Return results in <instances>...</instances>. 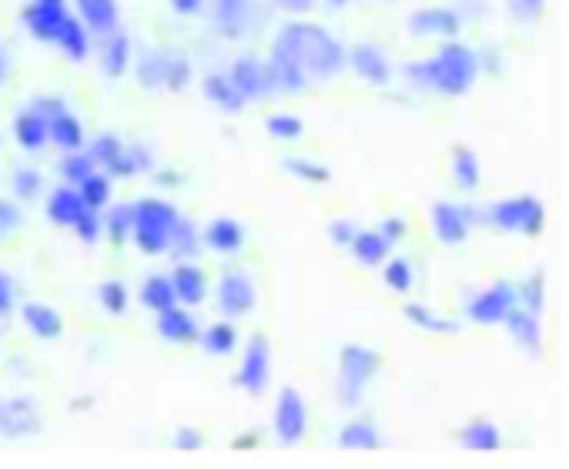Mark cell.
<instances>
[{
	"label": "cell",
	"instance_id": "cell-61",
	"mask_svg": "<svg viewBox=\"0 0 569 469\" xmlns=\"http://www.w3.org/2000/svg\"><path fill=\"white\" fill-rule=\"evenodd\" d=\"M332 4H335V7H339V4H345V0H332Z\"/></svg>",
	"mask_w": 569,
	"mask_h": 469
},
{
	"label": "cell",
	"instance_id": "cell-44",
	"mask_svg": "<svg viewBox=\"0 0 569 469\" xmlns=\"http://www.w3.org/2000/svg\"><path fill=\"white\" fill-rule=\"evenodd\" d=\"M285 168L305 181H329V171L312 165V161H305V158H285Z\"/></svg>",
	"mask_w": 569,
	"mask_h": 469
},
{
	"label": "cell",
	"instance_id": "cell-37",
	"mask_svg": "<svg viewBox=\"0 0 569 469\" xmlns=\"http://www.w3.org/2000/svg\"><path fill=\"white\" fill-rule=\"evenodd\" d=\"M201 342H205V349L215 352V356H228V352L235 349V329L225 325V322H218V325H211L205 335H201Z\"/></svg>",
	"mask_w": 569,
	"mask_h": 469
},
{
	"label": "cell",
	"instance_id": "cell-2",
	"mask_svg": "<svg viewBox=\"0 0 569 469\" xmlns=\"http://www.w3.org/2000/svg\"><path fill=\"white\" fill-rule=\"evenodd\" d=\"M476 71H479V61L466 44H446L436 57H432V61H422V64L409 67V74L419 84L449 94V98L466 94L472 88V81H476Z\"/></svg>",
	"mask_w": 569,
	"mask_h": 469
},
{
	"label": "cell",
	"instance_id": "cell-43",
	"mask_svg": "<svg viewBox=\"0 0 569 469\" xmlns=\"http://www.w3.org/2000/svg\"><path fill=\"white\" fill-rule=\"evenodd\" d=\"M64 178L71 181V185H81V181H88L94 175V158L91 155H71L61 165Z\"/></svg>",
	"mask_w": 569,
	"mask_h": 469
},
{
	"label": "cell",
	"instance_id": "cell-7",
	"mask_svg": "<svg viewBox=\"0 0 569 469\" xmlns=\"http://www.w3.org/2000/svg\"><path fill=\"white\" fill-rule=\"evenodd\" d=\"M228 78L235 81V88L241 94H245V101L265 98L268 91H275L272 67L262 64V61H255V57H241V61H235V67H231Z\"/></svg>",
	"mask_w": 569,
	"mask_h": 469
},
{
	"label": "cell",
	"instance_id": "cell-4",
	"mask_svg": "<svg viewBox=\"0 0 569 469\" xmlns=\"http://www.w3.org/2000/svg\"><path fill=\"white\" fill-rule=\"evenodd\" d=\"M382 366V359L365 346H345L339 356V396L345 406H355L362 396V389L369 386L375 369Z\"/></svg>",
	"mask_w": 569,
	"mask_h": 469
},
{
	"label": "cell",
	"instance_id": "cell-38",
	"mask_svg": "<svg viewBox=\"0 0 569 469\" xmlns=\"http://www.w3.org/2000/svg\"><path fill=\"white\" fill-rule=\"evenodd\" d=\"M405 319L416 322L419 329H426V332H456V325L439 319V315H432L426 305H405Z\"/></svg>",
	"mask_w": 569,
	"mask_h": 469
},
{
	"label": "cell",
	"instance_id": "cell-30",
	"mask_svg": "<svg viewBox=\"0 0 569 469\" xmlns=\"http://www.w3.org/2000/svg\"><path fill=\"white\" fill-rule=\"evenodd\" d=\"M459 439H462V446L472 449V453H496L499 443H503V439H499V429L493 423H472L462 429Z\"/></svg>",
	"mask_w": 569,
	"mask_h": 469
},
{
	"label": "cell",
	"instance_id": "cell-22",
	"mask_svg": "<svg viewBox=\"0 0 569 469\" xmlns=\"http://www.w3.org/2000/svg\"><path fill=\"white\" fill-rule=\"evenodd\" d=\"M158 332L165 335L168 342H191L198 335V325H195V319H191L185 309L171 305V309L158 312Z\"/></svg>",
	"mask_w": 569,
	"mask_h": 469
},
{
	"label": "cell",
	"instance_id": "cell-35",
	"mask_svg": "<svg viewBox=\"0 0 569 469\" xmlns=\"http://www.w3.org/2000/svg\"><path fill=\"white\" fill-rule=\"evenodd\" d=\"M339 443L345 449H375V446H379V433H375L372 426H365V423H349L339 433Z\"/></svg>",
	"mask_w": 569,
	"mask_h": 469
},
{
	"label": "cell",
	"instance_id": "cell-20",
	"mask_svg": "<svg viewBox=\"0 0 569 469\" xmlns=\"http://www.w3.org/2000/svg\"><path fill=\"white\" fill-rule=\"evenodd\" d=\"M506 325L513 332V339L519 342L523 349L529 352H539V322H536V312L526 309V305H513L506 315Z\"/></svg>",
	"mask_w": 569,
	"mask_h": 469
},
{
	"label": "cell",
	"instance_id": "cell-19",
	"mask_svg": "<svg viewBox=\"0 0 569 469\" xmlns=\"http://www.w3.org/2000/svg\"><path fill=\"white\" fill-rule=\"evenodd\" d=\"M24 322H27V329H31L37 339H44V342H51V339H57V335L64 332L61 315H57L51 305H44V302H27L24 305Z\"/></svg>",
	"mask_w": 569,
	"mask_h": 469
},
{
	"label": "cell",
	"instance_id": "cell-17",
	"mask_svg": "<svg viewBox=\"0 0 569 469\" xmlns=\"http://www.w3.org/2000/svg\"><path fill=\"white\" fill-rule=\"evenodd\" d=\"M14 134H17V145L21 148L37 151L51 141V121H47L41 111H27L14 121Z\"/></svg>",
	"mask_w": 569,
	"mask_h": 469
},
{
	"label": "cell",
	"instance_id": "cell-56",
	"mask_svg": "<svg viewBox=\"0 0 569 469\" xmlns=\"http://www.w3.org/2000/svg\"><path fill=\"white\" fill-rule=\"evenodd\" d=\"M402 232H405V225L399 222V218H389V222L382 225V235H385V238H392V242H395V238H399Z\"/></svg>",
	"mask_w": 569,
	"mask_h": 469
},
{
	"label": "cell",
	"instance_id": "cell-36",
	"mask_svg": "<svg viewBox=\"0 0 569 469\" xmlns=\"http://www.w3.org/2000/svg\"><path fill=\"white\" fill-rule=\"evenodd\" d=\"M84 195V201H88V208H101L108 205L111 198V178L108 175H91L88 181H81V188H77Z\"/></svg>",
	"mask_w": 569,
	"mask_h": 469
},
{
	"label": "cell",
	"instance_id": "cell-53",
	"mask_svg": "<svg viewBox=\"0 0 569 469\" xmlns=\"http://www.w3.org/2000/svg\"><path fill=\"white\" fill-rule=\"evenodd\" d=\"M34 108H37V111H41V114H44V118H47V121H51V118H54V114H61V111H64V101H57V98H47V101H37V104H34Z\"/></svg>",
	"mask_w": 569,
	"mask_h": 469
},
{
	"label": "cell",
	"instance_id": "cell-18",
	"mask_svg": "<svg viewBox=\"0 0 569 469\" xmlns=\"http://www.w3.org/2000/svg\"><path fill=\"white\" fill-rule=\"evenodd\" d=\"M352 67L362 74L369 84H389V61L382 57L379 47L372 44H355L352 47Z\"/></svg>",
	"mask_w": 569,
	"mask_h": 469
},
{
	"label": "cell",
	"instance_id": "cell-41",
	"mask_svg": "<svg viewBox=\"0 0 569 469\" xmlns=\"http://www.w3.org/2000/svg\"><path fill=\"white\" fill-rule=\"evenodd\" d=\"M98 299L111 315H121L124 309H128V292H124L121 282H104L98 289Z\"/></svg>",
	"mask_w": 569,
	"mask_h": 469
},
{
	"label": "cell",
	"instance_id": "cell-25",
	"mask_svg": "<svg viewBox=\"0 0 569 469\" xmlns=\"http://www.w3.org/2000/svg\"><path fill=\"white\" fill-rule=\"evenodd\" d=\"M205 242L211 248H218V252H238L241 242H245V232H241L235 218H215L205 232Z\"/></svg>",
	"mask_w": 569,
	"mask_h": 469
},
{
	"label": "cell",
	"instance_id": "cell-52",
	"mask_svg": "<svg viewBox=\"0 0 569 469\" xmlns=\"http://www.w3.org/2000/svg\"><path fill=\"white\" fill-rule=\"evenodd\" d=\"M14 309V282L7 272H0V315H7Z\"/></svg>",
	"mask_w": 569,
	"mask_h": 469
},
{
	"label": "cell",
	"instance_id": "cell-49",
	"mask_svg": "<svg viewBox=\"0 0 569 469\" xmlns=\"http://www.w3.org/2000/svg\"><path fill=\"white\" fill-rule=\"evenodd\" d=\"M509 11H513L519 21H536L543 14V0H509Z\"/></svg>",
	"mask_w": 569,
	"mask_h": 469
},
{
	"label": "cell",
	"instance_id": "cell-48",
	"mask_svg": "<svg viewBox=\"0 0 569 469\" xmlns=\"http://www.w3.org/2000/svg\"><path fill=\"white\" fill-rule=\"evenodd\" d=\"M14 188H17V195H21V198H34L37 188H41V175H37V171L21 168L14 175Z\"/></svg>",
	"mask_w": 569,
	"mask_h": 469
},
{
	"label": "cell",
	"instance_id": "cell-8",
	"mask_svg": "<svg viewBox=\"0 0 569 469\" xmlns=\"http://www.w3.org/2000/svg\"><path fill=\"white\" fill-rule=\"evenodd\" d=\"M268 372H272V359H268V342L262 335H255L245 349V359H241L238 369V386H245L248 392H262L268 382Z\"/></svg>",
	"mask_w": 569,
	"mask_h": 469
},
{
	"label": "cell",
	"instance_id": "cell-26",
	"mask_svg": "<svg viewBox=\"0 0 569 469\" xmlns=\"http://www.w3.org/2000/svg\"><path fill=\"white\" fill-rule=\"evenodd\" d=\"M392 238H385L382 232H355L352 238V252L362 265H379L389 255Z\"/></svg>",
	"mask_w": 569,
	"mask_h": 469
},
{
	"label": "cell",
	"instance_id": "cell-55",
	"mask_svg": "<svg viewBox=\"0 0 569 469\" xmlns=\"http://www.w3.org/2000/svg\"><path fill=\"white\" fill-rule=\"evenodd\" d=\"M332 238H335V242H339V245H352V238H355L352 225H349V222L332 225Z\"/></svg>",
	"mask_w": 569,
	"mask_h": 469
},
{
	"label": "cell",
	"instance_id": "cell-21",
	"mask_svg": "<svg viewBox=\"0 0 569 469\" xmlns=\"http://www.w3.org/2000/svg\"><path fill=\"white\" fill-rule=\"evenodd\" d=\"M77 11H81L84 24L94 27L98 34H114V27H118V4L114 0H77Z\"/></svg>",
	"mask_w": 569,
	"mask_h": 469
},
{
	"label": "cell",
	"instance_id": "cell-24",
	"mask_svg": "<svg viewBox=\"0 0 569 469\" xmlns=\"http://www.w3.org/2000/svg\"><path fill=\"white\" fill-rule=\"evenodd\" d=\"M171 282H175L178 302L198 305L201 299H205V275H201V268H195V265H178L175 275H171Z\"/></svg>",
	"mask_w": 569,
	"mask_h": 469
},
{
	"label": "cell",
	"instance_id": "cell-32",
	"mask_svg": "<svg viewBox=\"0 0 569 469\" xmlns=\"http://www.w3.org/2000/svg\"><path fill=\"white\" fill-rule=\"evenodd\" d=\"M452 175H456L459 188H466V191H472L479 185V161L469 148L452 151Z\"/></svg>",
	"mask_w": 569,
	"mask_h": 469
},
{
	"label": "cell",
	"instance_id": "cell-1",
	"mask_svg": "<svg viewBox=\"0 0 569 469\" xmlns=\"http://www.w3.org/2000/svg\"><path fill=\"white\" fill-rule=\"evenodd\" d=\"M275 54H282L298 71L315 74V78H332L345 64L342 44L332 34H325L318 24H302V21L282 27V34L275 37Z\"/></svg>",
	"mask_w": 569,
	"mask_h": 469
},
{
	"label": "cell",
	"instance_id": "cell-5",
	"mask_svg": "<svg viewBox=\"0 0 569 469\" xmlns=\"http://www.w3.org/2000/svg\"><path fill=\"white\" fill-rule=\"evenodd\" d=\"M489 218H493L499 228H506V232H519L529 238L543 232V205L529 195L499 201V205H493Z\"/></svg>",
	"mask_w": 569,
	"mask_h": 469
},
{
	"label": "cell",
	"instance_id": "cell-60",
	"mask_svg": "<svg viewBox=\"0 0 569 469\" xmlns=\"http://www.w3.org/2000/svg\"><path fill=\"white\" fill-rule=\"evenodd\" d=\"M4 74H7V64H4V54H0V81H4Z\"/></svg>",
	"mask_w": 569,
	"mask_h": 469
},
{
	"label": "cell",
	"instance_id": "cell-51",
	"mask_svg": "<svg viewBox=\"0 0 569 469\" xmlns=\"http://www.w3.org/2000/svg\"><path fill=\"white\" fill-rule=\"evenodd\" d=\"M21 225V212H17L14 201H4L0 198V232H11V228Z\"/></svg>",
	"mask_w": 569,
	"mask_h": 469
},
{
	"label": "cell",
	"instance_id": "cell-10",
	"mask_svg": "<svg viewBox=\"0 0 569 469\" xmlns=\"http://www.w3.org/2000/svg\"><path fill=\"white\" fill-rule=\"evenodd\" d=\"M37 429H41V416H37L31 399L0 402V433L4 436H31Z\"/></svg>",
	"mask_w": 569,
	"mask_h": 469
},
{
	"label": "cell",
	"instance_id": "cell-23",
	"mask_svg": "<svg viewBox=\"0 0 569 469\" xmlns=\"http://www.w3.org/2000/svg\"><path fill=\"white\" fill-rule=\"evenodd\" d=\"M205 98L211 104H218L221 111H241V104H245V94L235 88V81L231 78H221V74H208L205 78Z\"/></svg>",
	"mask_w": 569,
	"mask_h": 469
},
{
	"label": "cell",
	"instance_id": "cell-40",
	"mask_svg": "<svg viewBox=\"0 0 569 469\" xmlns=\"http://www.w3.org/2000/svg\"><path fill=\"white\" fill-rule=\"evenodd\" d=\"M121 155H124V145L114 138V134H101V138L91 145V158L98 161V165H104V168H111Z\"/></svg>",
	"mask_w": 569,
	"mask_h": 469
},
{
	"label": "cell",
	"instance_id": "cell-57",
	"mask_svg": "<svg viewBox=\"0 0 569 469\" xmlns=\"http://www.w3.org/2000/svg\"><path fill=\"white\" fill-rule=\"evenodd\" d=\"M171 7H175L178 14H195L201 7V0H171Z\"/></svg>",
	"mask_w": 569,
	"mask_h": 469
},
{
	"label": "cell",
	"instance_id": "cell-16",
	"mask_svg": "<svg viewBox=\"0 0 569 469\" xmlns=\"http://www.w3.org/2000/svg\"><path fill=\"white\" fill-rule=\"evenodd\" d=\"M88 212V201L77 188H57L51 201H47V215H51L54 225H77L81 222V215Z\"/></svg>",
	"mask_w": 569,
	"mask_h": 469
},
{
	"label": "cell",
	"instance_id": "cell-9",
	"mask_svg": "<svg viewBox=\"0 0 569 469\" xmlns=\"http://www.w3.org/2000/svg\"><path fill=\"white\" fill-rule=\"evenodd\" d=\"M141 81L148 88H158V84H168V88H185L188 81V61L185 57H161L154 54L141 64Z\"/></svg>",
	"mask_w": 569,
	"mask_h": 469
},
{
	"label": "cell",
	"instance_id": "cell-34",
	"mask_svg": "<svg viewBox=\"0 0 569 469\" xmlns=\"http://www.w3.org/2000/svg\"><path fill=\"white\" fill-rule=\"evenodd\" d=\"M128 54H131V41L124 34H111L108 41V51H104V71L111 78H121L124 67H128Z\"/></svg>",
	"mask_w": 569,
	"mask_h": 469
},
{
	"label": "cell",
	"instance_id": "cell-3",
	"mask_svg": "<svg viewBox=\"0 0 569 469\" xmlns=\"http://www.w3.org/2000/svg\"><path fill=\"white\" fill-rule=\"evenodd\" d=\"M178 222L181 218L175 205H168L161 198H144L134 205V242H138L141 252L161 255L165 248H171Z\"/></svg>",
	"mask_w": 569,
	"mask_h": 469
},
{
	"label": "cell",
	"instance_id": "cell-15",
	"mask_svg": "<svg viewBox=\"0 0 569 469\" xmlns=\"http://www.w3.org/2000/svg\"><path fill=\"white\" fill-rule=\"evenodd\" d=\"M24 21H27V27H31V34L37 37V41H54L57 44V37H61L64 24H67V11L64 7L37 4L34 0V4L24 11Z\"/></svg>",
	"mask_w": 569,
	"mask_h": 469
},
{
	"label": "cell",
	"instance_id": "cell-45",
	"mask_svg": "<svg viewBox=\"0 0 569 469\" xmlns=\"http://www.w3.org/2000/svg\"><path fill=\"white\" fill-rule=\"evenodd\" d=\"M108 228H111V238L114 242H124V235H128V228H134V205L131 208H114L111 212V222H108Z\"/></svg>",
	"mask_w": 569,
	"mask_h": 469
},
{
	"label": "cell",
	"instance_id": "cell-58",
	"mask_svg": "<svg viewBox=\"0 0 569 469\" xmlns=\"http://www.w3.org/2000/svg\"><path fill=\"white\" fill-rule=\"evenodd\" d=\"M282 7H288V11H308L312 0H282Z\"/></svg>",
	"mask_w": 569,
	"mask_h": 469
},
{
	"label": "cell",
	"instance_id": "cell-14",
	"mask_svg": "<svg viewBox=\"0 0 569 469\" xmlns=\"http://www.w3.org/2000/svg\"><path fill=\"white\" fill-rule=\"evenodd\" d=\"M409 31L416 37H432V34L452 37L459 34V14L449 11V7H422V11L412 14Z\"/></svg>",
	"mask_w": 569,
	"mask_h": 469
},
{
	"label": "cell",
	"instance_id": "cell-11",
	"mask_svg": "<svg viewBox=\"0 0 569 469\" xmlns=\"http://www.w3.org/2000/svg\"><path fill=\"white\" fill-rule=\"evenodd\" d=\"M513 305H516V289H509V285H493L489 292H482L472 299L469 315H472V322H482V325L503 322Z\"/></svg>",
	"mask_w": 569,
	"mask_h": 469
},
{
	"label": "cell",
	"instance_id": "cell-13",
	"mask_svg": "<svg viewBox=\"0 0 569 469\" xmlns=\"http://www.w3.org/2000/svg\"><path fill=\"white\" fill-rule=\"evenodd\" d=\"M218 305H221V312L225 315H245V312H252V305H255V285L245 279V275H238V272H231L221 279L218 285Z\"/></svg>",
	"mask_w": 569,
	"mask_h": 469
},
{
	"label": "cell",
	"instance_id": "cell-50",
	"mask_svg": "<svg viewBox=\"0 0 569 469\" xmlns=\"http://www.w3.org/2000/svg\"><path fill=\"white\" fill-rule=\"evenodd\" d=\"M171 242H175V248H178L181 255L195 252V228H191L188 222H178V228H175V238H171Z\"/></svg>",
	"mask_w": 569,
	"mask_h": 469
},
{
	"label": "cell",
	"instance_id": "cell-42",
	"mask_svg": "<svg viewBox=\"0 0 569 469\" xmlns=\"http://www.w3.org/2000/svg\"><path fill=\"white\" fill-rule=\"evenodd\" d=\"M265 128H268V134H275V138L292 141V138H298V134L305 131V124L298 118H292V114H275V118L265 121Z\"/></svg>",
	"mask_w": 569,
	"mask_h": 469
},
{
	"label": "cell",
	"instance_id": "cell-28",
	"mask_svg": "<svg viewBox=\"0 0 569 469\" xmlns=\"http://www.w3.org/2000/svg\"><path fill=\"white\" fill-rule=\"evenodd\" d=\"M141 302L148 305V309H154V312L171 309V305L178 302L175 282L165 279V275H151V279L144 282V289H141Z\"/></svg>",
	"mask_w": 569,
	"mask_h": 469
},
{
	"label": "cell",
	"instance_id": "cell-54",
	"mask_svg": "<svg viewBox=\"0 0 569 469\" xmlns=\"http://www.w3.org/2000/svg\"><path fill=\"white\" fill-rule=\"evenodd\" d=\"M175 446L178 449H198L201 446V436L191 433V429H181V433L175 436Z\"/></svg>",
	"mask_w": 569,
	"mask_h": 469
},
{
	"label": "cell",
	"instance_id": "cell-12",
	"mask_svg": "<svg viewBox=\"0 0 569 469\" xmlns=\"http://www.w3.org/2000/svg\"><path fill=\"white\" fill-rule=\"evenodd\" d=\"M432 228H436L439 242L462 245L469 235V212L459 205H449V201H439V205L432 208Z\"/></svg>",
	"mask_w": 569,
	"mask_h": 469
},
{
	"label": "cell",
	"instance_id": "cell-47",
	"mask_svg": "<svg viewBox=\"0 0 569 469\" xmlns=\"http://www.w3.org/2000/svg\"><path fill=\"white\" fill-rule=\"evenodd\" d=\"M519 292H523V302H526V309H533V312H539V309H543V275H529V279H526V285H523V289H519Z\"/></svg>",
	"mask_w": 569,
	"mask_h": 469
},
{
	"label": "cell",
	"instance_id": "cell-27",
	"mask_svg": "<svg viewBox=\"0 0 569 469\" xmlns=\"http://www.w3.org/2000/svg\"><path fill=\"white\" fill-rule=\"evenodd\" d=\"M51 141H54V145L67 148V151H77V148L84 145V128H81V121H77L71 111L54 114V118H51Z\"/></svg>",
	"mask_w": 569,
	"mask_h": 469
},
{
	"label": "cell",
	"instance_id": "cell-29",
	"mask_svg": "<svg viewBox=\"0 0 569 469\" xmlns=\"http://www.w3.org/2000/svg\"><path fill=\"white\" fill-rule=\"evenodd\" d=\"M215 17L221 31L228 37H238L248 24V0H215Z\"/></svg>",
	"mask_w": 569,
	"mask_h": 469
},
{
	"label": "cell",
	"instance_id": "cell-31",
	"mask_svg": "<svg viewBox=\"0 0 569 469\" xmlns=\"http://www.w3.org/2000/svg\"><path fill=\"white\" fill-rule=\"evenodd\" d=\"M268 67H272V78H275V91H302L305 88V71H298V67L292 61H285L282 54L272 51V61H268Z\"/></svg>",
	"mask_w": 569,
	"mask_h": 469
},
{
	"label": "cell",
	"instance_id": "cell-6",
	"mask_svg": "<svg viewBox=\"0 0 569 469\" xmlns=\"http://www.w3.org/2000/svg\"><path fill=\"white\" fill-rule=\"evenodd\" d=\"M308 416H305V402L295 389L278 392V406H275V433L282 443H298L305 436Z\"/></svg>",
	"mask_w": 569,
	"mask_h": 469
},
{
	"label": "cell",
	"instance_id": "cell-39",
	"mask_svg": "<svg viewBox=\"0 0 569 469\" xmlns=\"http://www.w3.org/2000/svg\"><path fill=\"white\" fill-rule=\"evenodd\" d=\"M385 285H389L392 292H409L412 289V265L405 262V258H392L389 265H385Z\"/></svg>",
	"mask_w": 569,
	"mask_h": 469
},
{
	"label": "cell",
	"instance_id": "cell-46",
	"mask_svg": "<svg viewBox=\"0 0 569 469\" xmlns=\"http://www.w3.org/2000/svg\"><path fill=\"white\" fill-rule=\"evenodd\" d=\"M74 232L81 235V242H98V235H101V218H98V208H88V212L81 215V222L74 225Z\"/></svg>",
	"mask_w": 569,
	"mask_h": 469
},
{
	"label": "cell",
	"instance_id": "cell-33",
	"mask_svg": "<svg viewBox=\"0 0 569 469\" xmlns=\"http://www.w3.org/2000/svg\"><path fill=\"white\" fill-rule=\"evenodd\" d=\"M57 44L64 47L67 57H74V61H84V54H88V34H84L81 21H74V17H67L61 37H57Z\"/></svg>",
	"mask_w": 569,
	"mask_h": 469
},
{
	"label": "cell",
	"instance_id": "cell-59",
	"mask_svg": "<svg viewBox=\"0 0 569 469\" xmlns=\"http://www.w3.org/2000/svg\"><path fill=\"white\" fill-rule=\"evenodd\" d=\"M37 4H51V7H64V0H37Z\"/></svg>",
	"mask_w": 569,
	"mask_h": 469
}]
</instances>
